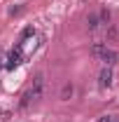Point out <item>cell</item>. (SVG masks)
<instances>
[{"label":"cell","mask_w":119,"mask_h":122,"mask_svg":"<svg viewBox=\"0 0 119 122\" xmlns=\"http://www.w3.org/2000/svg\"><path fill=\"white\" fill-rule=\"evenodd\" d=\"M42 92H45V75L40 73V75H35V80H33L30 96H33V99H40V96H42Z\"/></svg>","instance_id":"obj_1"},{"label":"cell","mask_w":119,"mask_h":122,"mask_svg":"<svg viewBox=\"0 0 119 122\" xmlns=\"http://www.w3.org/2000/svg\"><path fill=\"white\" fill-rule=\"evenodd\" d=\"M110 85H112V68H110V66H105L103 71H101V73H98V87H110Z\"/></svg>","instance_id":"obj_2"},{"label":"cell","mask_w":119,"mask_h":122,"mask_svg":"<svg viewBox=\"0 0 119 122\" xmlns=\"http://www.w3.org/2000/svg\"><path fill=\"white\" fill-rule=\"evenodd\" d=\"M101 61H105V66H114V63H119V52L105 49L103 54H101Z\"/></svg>","instance_id":"obj_3"},{"label":"cell","mask_w":119,"mask_h":122,"mask_svg":"<svg viewBox=\"0 0 119 122\" xmlns=\"http://www.w3.org/2000/svg\"><path fill=\"white\" fill-rule=\"evenodd\" d=\"M21 63V47H16V49H12L9 52V56H7V68L12 71V68H16Z\"/></svg>","instance_id":"obj_4"},{"label":"cell","mask_w":119,"mask_h":122,"mask_svg":"<svg viewBox=\"0 0 119 122\" xmlns=\"http://www.w3.org/2000/svg\"><path fill=\"white\" fill-rule=\"evenodd\" d=\"M87 26H89V30H96V28H98V26H101L98 14H89V16H87Z\"/></svg>","instance_id":"obj_5"},{"label":"cell","mask_w":119,"mask_h":122,"mask_svg":"<svg viewBox=\"0 0 119 122\" xmlns=\"http://www.w3.org/2000/svg\"><path fill=\"white\" fill-rule=\"evenodd\" d=\"M98 19H101V24H105V26H110V19H112V14H110V10H107V7H103V10L98 12Z\"/></svg>","instance_id":"obj_6"},{"label":"cell","mask_w":119,"mask_h":122,"mask_svg":"<svg viewBox=\"0 0 119 122\" xmlns=\"http://www.w3.org/2000/svg\"><path fill=\"white\" fill-rule=\"evenodd\" d=\"M105 49H107V45H105V42H96V45L91 47V54H93V56H98V59H101V54H103Z\"/></svg>","instance_id":"obj_7"},{"label":"cell","mask_w":119,"mask_h":122,"mask_svg":"<svg viewBox=\"0 0 119 122\" xmlns=\"http://www.w3.org/2000/svg\"><path fill=\"white\" fill-rule=\"evenodd\" d=\"M73 85H70V82H65V85H63V89H61V99H65V101H68V99H70V96H73Z\"/></svg>","instance_id":"obj_8"},{"label":"cell","mask_w":119,"mask_h":122,"mask_svg":"<svg viewBox=\"0 0 119 122\" xmlns=\"http://www.w3.org/2000/svg\"><path fill=\"white\" fill-rule=\"evenodd\" d=\"M117 38H119V28H117V26H112V24H110V26H107V40L112 42V40H117Z\"/></svg>","instance_id":"obj_9"},{"label":"cell","mask_w":119,"mask_h":122,"mask_svg":"<svg viewBox=\"0 0 119 122\" xmlns=\"http://www.w3.org/2000/svg\"><path fill=\"white\" fill-rule=\"evenodd\" d=\"M28 35H33V28H23V33H21V40H26V38H28Z\"/></svg>","instance_id":"obj_10"},{"label":"cell","mask_w":119,"mask_h":122,"mask_svg":"<svg viewBox=\"0 0 119 122\" xmlns=\"http://www.w3.org/2000/svg\"><path fill=\"white\" fill-rule=\"evenodd\" d=\"M114 120V115H101V117H98V122H112Z\"/></svg>","instance_id":"obj_11"},{"label":"cell","mask_w":119,"mask_h":122,"mask_svg":"<svg viewBox=\"0 0 119 122\" xmlns=\"http://www.w3.org/2000/svg\"><path fill=\"white\" fill-rule=\"evenodd\" d=\"M112 122H119V117H114V120H112Z\"/></svg>","instance_id":"obj_12"}]
</instances>
